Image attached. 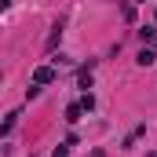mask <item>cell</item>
Instances as JSON below:
<instances>
[{"label": "cell", "instance_id": "cell-1", "mask_svg": "<svg viewBox=\"0 0 157 157\" xmlns=\"http://www.w3.org/2000/svg\"><path fill=\"white\" fill-rule=\"evenodd\" d=\"M51 80H55V66H37V70H33V84H37V88L51 84Z\"/></svg>", "mask_w": 157, "mask_h": 157}, {"label": "cell", "instance_id": "cell-2", "mask_svg": "<svg viewBox=\"0 0 157 157\" xmlns=\"http://www.w3.org/2000/svg\"><path fill=\"white\" fill-rule=\"evenodd\" d=\"M135 62H139V66H154V62H157V51H154V48H143Z\"/></svg>", "mask_w": 157, "mask_h": 157}, {"label": "cell", "instance_id": "cell-3", "mask_svg": "<svg viewBox=\"0 0 157 157\" xmlns=\"http://www.w3.org/2000/svg\"><path fill=\"white\" fill-rule=\"evenodd\" d=\"M18 117H22V113H18V110H15V113H7V117L0 121V135H7V132H11V128H15V124H18Z\"/></svg>", "mask_w": 157, "mask_h": 157}, {"label": "cell", "instance_id": "cell-4", "mask_svg": "<svg viewBox=\"0 0 157 157\" xmlns=\"http://www.w3.org/2000/svg\"><path fill=\"white\" fill-rule=\"evenodd\" d=\"M80 113H84V110H80V102H70V106H66V121H70V124H77Z\"/></svg>", "mask_w": 157, "mask_h": 157}, {"label": "cell", "instance_id": "cell-5", "mask_svg": "<svg viewBox=\"0 0 157 157\" xmlns=\"http://www.w3.org/2000/svg\"><path fill=\"white\" fill-rule=\"evenodd\" d=\"M77 84H80V88H91V66H80V73H77Z\"/></svg>", "mask_w": 157, "mask_h": 157}, {"label": "cell", "instance_id": "cell-6", "mask_svg": "<svg viewBox=\"0 0 157 157\" xmlns=\"http://www.w3.org/2000/svg\"><path fill=\"white\" fill-rule=\"evenodd\" d=\"M59 40H62V26H55V29H51V37H48V51H55V48H59Z\"/></svg>", "mask_w": 157, "mask_h": 157}, {"label": "cell", "instance_id": "cell-7", "mask_svg": "<svg viewBox=\"0 0 157 157\" xmlns=\"http://www.w3.org/2000/svg\"><path fill=\"white\" fill-rule=\"evenodd\" d=\"M139 37H143V44H146V40L157 37V29H154V26H143V29H139Z\"/></svg>", "mask_w": 157, "mask_h": 157}, {"label": "cell", "instance_id": "cell-8", "mask_svg": "<svg viewBox=\"0 0 157 157\" xmlns=\"http://www.w3.org/2000/svg\"><path fill=\"white\" fill-rule=\"evenodd\" d=\"M80 110H84V113H88V110H95V99H91V95H84V99H80Z\"/></svg>", "mask_w": 157, "mask_h": 157}, {"label": "cell", "instance_id": "cell-9", "mask_svg": "<svg viewBox=\"0 0 157 157\" xmlns=\"http://www.w3.org/2000/svg\"><path fill=\"white\" fill-rule=\"evenodd\" d=\"M51 157H70V146H66V143H62V146H55V154Z\"/></svg>", "mask_w": 157, "mask_h": 157}, {"label": "cell", "instance_id": "cell-10", "mask_svg": "<svg viewBox=\"0 0 157 157\" xmlns=\"http://www.w3.org/2000/svg\"><path fill=\"white\" fill-rule=\"evenodd\" d=\"M154 51H157V37H154Z\"/></svg>", "mask_w": 157, "mask_h": 157}, {"label": "cell", "instance_id": "cell-11", "mask_svg": "<svg viewBox=\"0 0 157 157\" xmlns=\"http://www.w3.org/2000/svg\"><path fill=\"white\" fill-rule=\"evenodd\" d=\"M150 157H157V154H150Z\"/></svg>", "mask_w": 157, "mask_h": 157}]
</instances>
